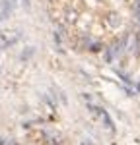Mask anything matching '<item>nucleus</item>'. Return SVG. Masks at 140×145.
<instances>
[{
	"label": "nucleus",
	"mask_w": 140,
	"mask_h": 145,
	"mask_svg": "<svg viewBox=\"0 0 140 145\" xmlns=\"http://www.w3.org/2000/svg\"><path fill=\"white\" fill-rule=\"evenodd\" d=\"M97 112H99V116L103 118V122H105V126H107V130H111V132H113V122H111V118L107 116V112H105L103 108H97Z\"/></svg>",
	"instance_id": "nucleus-1"
},
{
	"label": "nucleus",
	"mask_w": 140,
	"mask_h": 145,
	"mask_svg": "<svg viewBox=\"0 0 140 145\" xmlns=\"http://www.w3.org/2000/svg\"><path fill=\"white\" fill-rule=\"evenodd\" d=\"M82 145H93V143L90 141V139H84V141H82Z\"/></svg>",
	"instance_id": "nucleus-2"
}]
</instances>
